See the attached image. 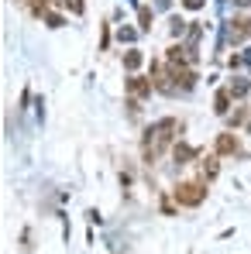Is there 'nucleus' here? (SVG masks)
<instances>
[{
  "mask_svg": "<svg viewBox=\"0 0 251 254\" xmlns=\"http://www.w3.org/2000/svg\"><path fill=\"white\" fill-rule=\"evenodd\" d=\"M203 199H207L203 182H179V186H175V203H179V206H200Z\"/></svg>",
  "mask_w": 251,
  "mask_h": 254,
  "instance_id": "1",
  "label": "nucleus"
},
{
  "mask_svg": "<svg viewBox=\"0 0 251 254\" xmlns=\"http://www.w3.org/2000/svg\"><path fill=\"white\" fill-rule=\"evenodd\" d=\"M251 38V21L248 17H234L231 21V42H245Z\"/></svg>",
  "mask_w": 251,
  "mask_h": 254,
  "instance_id": "2",
  "label": "nucleus"
},
{
  "mask_svg": "<svg viewBox=\"0 0 251 254\" xmlns=\"http://www.w3.org/2000/svg\"><path fill=\"white\" fill-rule=\"evenodd\" d=\"M172 79L182 86V89H189V86H196V72H193V69H182V65L172 62Z\"/></svg>",
  "mask_w": 251,
  "mask_h": 254,
  "instance_id": "3",
  "label": "nucleus"
},
{
  "mask_svg": "<svg viewBox=\"0 0 251 254\" xmlns=\"http://www.w3.org/2000/svg\"><path fill=\"white\" fill-rule=\"evenodd\" d=\"M127 93H131V96H152V83L141 79V76H131V79H127Z\"/></svg>",
  "mask_w": 251,
  "mask_h": 254,
  "instance_id": "4",
  "label": "nucleus"
},
{
  "mask_svg": "<svg viewBox=\"0 0 251 254\" xmlns=\"http://www.w3.org/2000/svg\"><path fill=\"white\" fill-rule=\"evenodd\" d=\"M238 151V137L234 134H220L217 137V155H234Z\"/></svg>",
  "mask_w": 251,
  "mask_h": 254,
  "instance_id": "5",
  "label": "nucleus"
},
{
  "mask_svg": "<svg viewBox=\"0 0 251 254\" xmlns=\"http://www.w3.org/2000/svg\"><path fill=\"white\" fill-rule=\"evenodd\" d=\"M227 103H231V89H220L217 100H213V110L217 114H227Z\"/></svg>",
  "mask_w": 251,
  "mask_h": 254,
  "instance_id": "6",
  "label": "nucleus"
},
{
  "mask_svg": "<svg viewBox=\"0 0 251 254\" xmlns=\"http://www.w3.org/2000/svg\"><path fill=\"white\" fill-rule=\"evenodd\" d=\"M172 155H175V162H179V165H186V162L193 158V148H189V144H175V148H172Z\"/></svg>",
  "mask_w": 251,
  "mask_h": 254,
  "instance_id": "7",
  "label": "nucleus"
},
{
  "mask_svg": "<svg viewBox=\"0 0 251 254\" xmlns=\"http://www.w3.org/2000/svg\"><path fill=\"white\" fill-rule=\"evenodd\" d=\"M213 175H217V158H207L200 165V179H213Z\"/></svg>",
  "mask_w": 251,
  "mask_h": 254,
  "instance_id": "8",
  "label": "nucleus"
},
{
  "mask_svg": "<svg viewBox=\"0 0 251 254\" xmlns=\"http://www.w3.org/2000/svg\"><path fill=\"white\" fill-rule=\"evenodd\" d=\"M124 65H127V69H138V65H141V52H127Z\"/></svg>",
  "mask_w": 251,
  "mask_h": 254,
  "instance_id": "9",
  "label": "nucleus"
},
{
  "mask_svg": "<svg viewBox=\"0 0 251 254\" xmlns=\"http://www.w3.org/2000/svg\"><path fill=\"white\" fill-rule=\"evenodd\" d=\"M138 21H141V28L148 31V28H152V10H148V7H141V10H138Z\"/></svg>",
  "mask_w": 251,
  "mask_h": 254,
  "instance_id": "10",
  "label": "nucleus"
},
{
  "mask_svg": "<svg viewBox=\"0 0 251 254\" xmlns=\"http://www.w3.org/2000/svg\"><path fill=\"white\" fill-rule=\"evenodd\" d=\"M62 3H66V7H69L73 14H83V10H86V3H83V0H62Z\"/></svg>",
  "mask_w": 251,
  "mask_h": 254,
  "instance_id": "11",
  "label": "nucleus"
},
{
  "mask_svg": "<svg viewBox=\"0 0 251 254\" xmlns=\"http://www.w3.org/2000/svg\"><path fill=\"white\" fill-rule=\"evenodd\" d=\"M45 7H48V0H31V14H35V17H42Z\"/></svg>",
  "mask_w": 251,
  "mask_h": 254,
  "instance_id": "12",
  "label": "nucleus"
},
{
  "mask_svg": "<svg viewBox=\"0 0 251 254\" xmlns=\"http://www.w3.org/2000/svg\"><path fill=\"white\" fill-rule=\"evenodd\" d=\"M186 31V21L182 17H172V35H182Z\"/></svg>",
  "mask_w": 251,
  "mask_h": 254,
  "instance_id": "13",
  "label": "nucleus"
},
{
  "mask_svg": "<svg viewBox=\"0 0 251 254\" xmlns=\"http://www.w3.org/2000/svg\"><path fill=\"white\" fill-rule=\"evenodd\" d=\"M45 21H48V28H62V17L59 14H45Z\"/></svg>",
  "mask_w": 251,
  "mask_h": 254,
  "instance_id": "14",
  "label": "nucleus"
},
{
  "mask_svg": "<svg viewBox=\"0 0 251 254\" xmlns=\"http://www.w3.org/2000/svg\"><path fill=\"white\" fill-rule=\"evenodd\" d=\"M203 3H207V0H182V7H186V10H200Z\"/></svg>",
  "mask_w": 251,
  "mask_h": 254,
  "instance_id": "15",
  "label": "nucleus"
},
{
  "mask_svg": "<svg viewBox=\"0 0 251 254\" xmlns=\"http://www.w3.org/2000/svg\"><path fill=\"white\" fill-rule=\"evenodd\" d=\"M234 3H238V7H248V0H234Z\"/></svg>",
  "mask_w": 251,
  "mask_h": 254,
  "instance_id": "16",
  "label": "nucleus"
}]
</instances>
